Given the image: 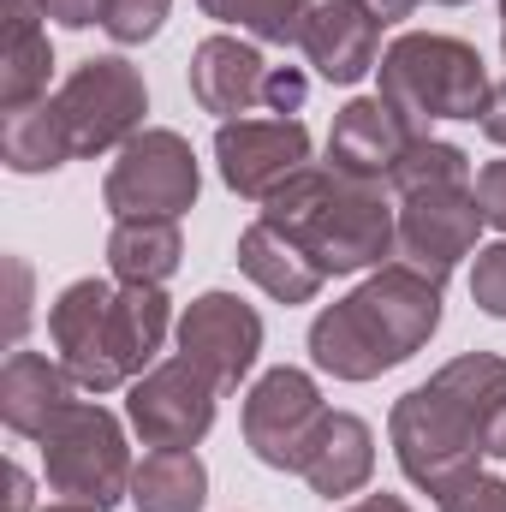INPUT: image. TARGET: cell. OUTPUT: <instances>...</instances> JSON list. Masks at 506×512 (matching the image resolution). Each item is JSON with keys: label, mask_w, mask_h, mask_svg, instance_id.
Here are the masks:
<instances>
[{"label": "cell", "mask_w": 506, "mask_h": 512, "mask_svg": "<svg viewBox=\"0 0 506 512\" xmlns=\"http://www.w3.org/2000/svg\"><path fill=\"white\" fill-rule=\"evenodd\" d=\"M506 399V358L495 352H465L441 364L435 376L393 399L387 435L399 453V471L423 495H453L465 477L483 471L489 459V423Z\"/></svg>", "instance_id": "cell-1"}, {"label": "cell", "mask_w": 506, "mask_h": 512, "mask_svg": "<svg viewBox=\"0 0 506 512\" xmlns=\"http://www.w3.org/2000/svg\"><path fill=\"white\" fill-rule=\"evenodd\" d=\"M435 328H441V280H429L411 262H387L310 322V364L334 382H376L381 370L423 352Z\"/></svg>", "instance_id": "cell-2"}, {"label": "cell", "mask_w": 506, "mask_h": 512, "mask_svg": "<svg viewBox=\"0 0 506 512\" xmlns=\"http://www.w3.org/2000/svg\"><path fill=\"white\" fill-rule=\"evenodd\" d=\"M262 221L286 233L322 274L381 268V256L399 251V215L381 197V179H352L340 167H304L286 179L262 203Z\"/></svg>", "instance_id": "cell-3"}, {"label": "cell", "mask_w": 506, "mask_h": 512, "mask_svg": "<svg viewBox=\"0 0 506 512\" xmlns=\"http://www.w3.org/2000/svg\"><path fill=\"white\" fill-rule=\"evenodd\" d=\"M376 72L381 102L411 131H429L435 120H483L489 96H495L483 54L471 42L435 36V30H405L399 42H387Z\"/></svg>", "instance_id": "cell-4"}, {"label": "cell", "mask_w": 506, "mask_h": 512, "mask_svg": "<svg viewBox=\"0 0 506 512\" xmlns=\"http://www.w3.org/2000/svg\"><path fill=\"white\" fill-rule=\"evenodd\" d=\"M42 447V471H48V489L60 501H78V507H120L131 501V453H126V429L108 405H72L54 417V429L36 441Z\"/></svg>", "instance_id": "cell-5"}, {"label": "cell", "mask_w": 506, "mask_h": 512, "mask_svg": "<svg viewBox=\"0 0 506 512\" xmlns=\"http://www.w3.org/2000/svg\"><path fill=\"white\" fill-rule=\"evenodd\" d=\"M197 185H203V173H197L191 143L167 126H149L108 167L102 203L114 221H179L197 203Z\"/></svg>", "instance_id": "cell-6"}, {"label": "cell", "mask_w": 506, "mask_h": 512, "mask_svg": "<svg viewBox=\"0 0 506 512\" xmlns=\"http://www.w3.org/2000/svg\"><path fill=\"white\" fill-rule=\"evenodd\" d=\"M54 108H60V126H66L72 155H102V149H126L131 137L143 131L149 90H143V72L131 60L102 54V60H84L60 84Z\"/></svg>", "instance_id": "cell-7"}, {"label": "cell", "mask_w": 506, "mask_h": 512, "mask_svg": "<svg viewBox=\"0 0 506 512\" xmlns=\"http://www.w3.org/2000/svg\"><path fill=\"white\" fill-rule=\"evenodd\" d=\"M215 399H221V382L191 364V358H167L155 364L149 376L131 382V429L143 435V447H197L215 423Z\"/></svg>", "instance_id": "cell-8"}, {"label": "cell", "mask_w": 506, "mask_h": 512, "mask_svg": "<svg viewBox=\"0 0 506 512\" xmlns=\"http://www.w3.org/2000/svg\"><path fill=\"white\" fill-rule=\"evenodd\" d=\"M477 233H483L477 185H429L399 197V262L423 268L441 286L459 268V256L477 251Z\"/></svg>", "instance_id": "cell-9"}, {"label": "cell", "mask_w": 506, "mask_h": 512, "mask_svg": "<svg viewBox=\"0 0 506 512\" xmlns=\"http://www.w3.org/2000/svg\"><path fill=\"white\" fill-rule=\"evenodd\" d=\"M322 417H328L322 387L310 382L304 370L280 364L245 399V441H251V453L268 471H298L310 441H316V429H322Z\"/></svg>", "instance_id": "cell-10"}, {"label": "cell", "mask_w": 506, "mask_h": 512, "mask_svg": "<svg viewBox=\"0 0 506 512\" xmlns=\"http://www.w3.org/2000/svg\"><path fill=\"white\" fill-rule=\"evenodd\" d=\"M215 161L239 197L268 203L286 179H298L310 167V131L298 120H221Z\"/></svg>", "instance_id": "cell-11"}, {"label": "cell", "mask_w": 506, "mask_h": 512, "mask_svg": "<svg viewBox=\"0 0 506 512\" xmlns=\"http://www.w3.org/2000/svg\"><path fill=\"white\" fill-rule=\"evenodd\" d=\"M256 352H262V316H256L245 298L203 292V298L185 304V316H179V358L203 364L221 382V393L251 376Z\"/></svg>", "instance_id": "cell-12"}, {"label": "cell", "mask_w": 506, "mask_h": 512, "mask_svg": "<svg viewBox=\"0 0 506 512\" xmlns=\"http://www.w3.org/2000/svg\"><path fill=\"white\" fill-rule=\"evenodd\" d=\"M108 304H114L108 280H72L54 298V310H48V334H54L60 364L90 393H114L120 387L114 364H108Z\"/></svg>", "instance_id": "cell-13"}, {"label": "cell", "mask_w": 506, "mask_h": 512, "mask_svg": "<svg viewBox=\"0 0 506 512\" xmlns=\"http://www.w3.org/2000/svg\"><path fill=\"white\" fill-rule=\"evenodd\" d=\"M298 48L328 84H358L364 72L381 66V24L358 0H316L310 18H304Z\"/></svg>", "instance_id": "cell-14"}, {"label": "cell", "mask_w": 506, "mask_h": 512, "mask_svg": "<svg viewBox=\"0 0 506 512\" xmlns=\"http://www.w3.org/2000/svg\"><path fill=\"white\" fill-rule=\"evenodd\" d=\"M411 137H423V131H411L381 96H358V102H346V108L334 114L328 167H340V173H352V179H387L393 161L411 149Z\"/></svg>", "instance_id": "cell-15"}, {"label": "cell", "mask_w": 506, "mask_h": 512, "mask_svg": "<svg viewBox=\"0 0 506 512\" xmlns=\"http://www.w3.org/2000/svg\"><path fill=\"white\" fill-rule=\"evenodd\" d=\"M72 405H78V382H72L66 364H54L42 352H12L6 358V370H0V417H6L12 435L42 441L54 429V417L72 411Z\"/></svg>", "instance_id": "cell-16"}, {"label": "cell", "mask_w": 506, "mask_h": 512, "mask_svg": "<svg viewBox=\"0 0 506 512\" xmlns=\"http://www.w3.org/2000/svg\"><path fill=\"white\" fill-rule=\"evenodd\" d=\"M262 84H268V66L251 42L239 36H209L197 42L191 54V96L203 114H221V120H239L262 108Z\"/></svg>", "instance_id": "cell-17"}, {"label": "cell", "mask_w": 506, "mask_h": 512, "mask_svg": "<svg viewBox=\"0 0 506 512\" xmlns=\"http://www.w3.org/2000/svg\"><path fill=\"white\" fill-rule=\"evenodd\" d=\"M370 471H376V435H370V423L352 417V411H328L322 429H316V441H310V453H304V465H298V477L316 495L334 501V495H358L370 483Z\"/></svg>", "instance_id": "cell-18"}, {"label": "cell", "mask_w": 506, "mask_h": 512, "mask_svg": "<svg viewBox=\"0 0 506 512\" xmlns=\"http://www.w3.org/2000/svg\"><path fill=\"white\" fill-rule=\"evenodd\" d=\"M167 322H173V304L161 286H114V304H108V364L120 387L143 376V364L161 352L167 340Z\"/></svg>", "instance_id": "cell-19"}, {"label": "cell", "mask_w": 506, "mask_h": 512, "mask_svg": "<svg viewBox=\"0 0 506 512\" xmlns=\"http://www.w3.org/2000/svg\"><path fill=\"white\" fill-rule=\"evenodd\" d=\"M239 268L251 274L274 304H310V298L322 292V280H328L310 256L298 251L286 233H274L268 221H251V227L239 233Z\"/></svg>", "instance_id": "cell-20"}, {"label": "cell", "mask_w": 506, "mask_h": 512, "mask_svg": "<svg viewBox=\"0 0 506 512\" xmlns=\"http://www.w3.org/2000/svg\"><path fill=\"white\" fill-rule=\"evenodd\" d=\"M185 256L179 221H114L108 233V268L120 286H167Z\"/></svg>", "instance_id": "cell-21"}, {"label": "cell", "mask_w": 506, "mask_h": 512, "mask_svg": "<svg viewBox=\"0 0 506 512\" xmlns=\"http://www.w3.org/2000/svg\"><path fill=\"white\" fill-rule=\"evenodd\" d=\"M131 501H137V512H203L209 471L191 447H155L131 471Z\"/></svg>", "instance_id": "cell-22"}, {"label": "cell", "mask_w": 506, "mask_h": 512, "mask_svg": "<svg viewBox=\"0 0 506 512\" xmlns=\"http://www.w3.org/2000/svg\"><path fill=\"white\" fill-rule=\"evenodd\" d=\"M0 155H6L12 173H54V167L72 161V143H66V126H60L54 96H42V102L6 114V126H0Z\"/></svg>", "instance_id": "cell-23"}, {"label": "cell", "mask_w": 506, "mask_h": 512, "mask_svg": "<svg viewBox=\"0 0 506 512\" xmlns=\"http://www.w3.org/2000/svg\"><path fill=\"white\" fill-rule=\"evenodd\" d=\"M48 72H54V48H48L42 24H36V30H6V60H0V108H6V114H18V108L42 102V96H48Z\"/></svg>", "instance_id": "cell-24"}, {"label": "cell", "mask_w": 506, "mask_h": 512, "mask_svg": "<svg viewBox=\"0 0 506 512\" xmlns=\"http://www.w3.org/2000/svg\"><path fill=\"white\" fill-rule=\"evenodd\" d=\"M387 185H393L399 197L429 191V185H471V155H465L459 143H441V137L423 131V137H411V149L393 161Z\"/></svg>", "instance_id": "cell-25"}, {"label": "cell", "mask_w": 506, "mask_h": 512, "mask_svg": "<svg viewBox=\"0 0 506 512\" xmlns=\"http://www.w3.org/2000/svg\"><path fill=\"white\" fill-rule=\"evenodd\" d=\"M209 18H221V24H239V30H251L256 42H298L304 36V18H310V6L316 0H197Z\"/></svg>", "instance_id": "cell-26"}, {"label": "cell", "mask_w": 506, "mask_h": 512, "mask_svg": "<svg viewBox=\"0 0 506 512\" xmlns=\"http://www.w3.org/2000/svg\"><path fill=\"white\" fill-rule=\"evenodd\" d=\"M167 12H173V0H108L102 30H108L120 48H137V42H149V36L167 24Z\"/></svg>", "instance_id": "cell-27"}, {"label": "cell", "mask_w": 506, "mask_h": 512, "mask_svg": "<svg viewBox=\"0 0 506 512\" xmlns=\"http://www.w3.org/2000/svg\"><path fill=\"white\" fill-rule=\"evenodd\" d=\"M471 298H477V310L506 316V239L477 251V268H471Z\"/></svg>", "instance_id": "cell-28"}, {"label": "cell", "mask_w": 506, "mask_h": 512, "mask_svg": "<svg viewBox=\"0 0 506 512\" xmlns=\"http://www.w3.org/2000/svg\"><path fill=\"white\" fill-rule=\"evenodd\" d=\"M441 512H506V483L489 477V471H477L453 495H441Z\"/></svg>", "instance_id": "cell-29"}, {"label": "cell", "mask_w": 506, "mask_h": 512, "mask_svg": "<svg viewBox=\"0 0 506 512\" xmlns=\"http://www.w3.org/2000/svg\"><path fill=\"white\" fill-rule=\"evenodd\" d=\"M304 96H310V78H304L298 66H268V84H262V108H268V114L292 120V114L304 108Z\"/></svg>", "instance_id": "cell-30"}, {"label": "cell", "mask_w": 506, "mask_h": 512, "mask_svg": "<svg viewBox=\"0 0 506 512\" xmlns=\"http://www.w3.org/2000/svg\"><path fill=\"white\" fill-rule=\"evenodd\" d=\"M477 203H483V221L506 233V161H489L477 173Z\"/></svg>", "instance_id": "cell-31"}, {"label": "cell", "mask_w": 506, "mask_h": 512, "mask_svg": "<svg viewBox=\"0 0 506 512\" xmlns=\"http://www.w3.org/2000/svg\"><path fill=\"white\" fill-rule=\"evenodd\" d=\"M6 274H12V310H6V328H12V340L24 334V322H30V268L12 256L6 262Z\"/></svg>", "instance_id": "cell-32"}, {"label": "cell", "mask_w": 506, "mask_h": 512, "mask_svg": "<svg viewBox=\"0 0 506 512\" xmlns=\"http://www.w3.org/2000/svg\"><path fill=\"white\" fill-rule=\"evenodd\" d=\"M102 12H108V0H48V18H60L66 30H90V24H102Z\"/></svg>", "instance_id": "cell-33"}, {"label": "cell", "mask_w": 506, "mask_h": 512, "mask_svg": "<svg viewBox=\"0 0 506 512\" xmlns=\"http://www.w3.org/2000/svg\"><path fill=\"white\" fill-rule=\"evenodd\" d=\"M36 495H30V471L24 465H6V512H30Z\"/></svg>", "instance_id": "cell-34"}, {"label": "cell", "mask_w": 506, "mask_h": 512, "mask_svg": "<svg viewBox=\"0 0 506 512\" xmlns=\"http://www.w3.org/2000/svg\"><path fill=\"white\" fill-rule=\"evenodd\" d=\"M483 131H489V143H501V149H506V84H495V96H489Z\"/></svg>", "instance_id": "cell-35"}, {"label": "cell", "mask_w": 506, "mask_h": 512, "mask_svg": "<svg viewBox=\"0 0 506 512\" xmlns=\"http://www.w3.org/2000/svg\"><path fill=\"white\" fill-rule=\"evenodd\" d=\"M358 6H364L376 24H399V18H411V12H417V0H358Z\"/></svg>", "instance_id": "cell-36"}, {"label": "cell", "mask_w": 506, "mask_h": 512, "mask_svg": "<svg viewBox=\"0 0 506 512\" xmlns=\"http://www.w3.org/2000/svg\"><path fill=\"white\" fill-rule=\"evenodd\" d=\"M489 459H506V399L495 411V423H489Z\"/></svg>", "instance_id": "cell-37"}, {"label": "cell", "mask_w": 506, "mask_h": 512, "mask_svg": "<svg viewBox=\"0 0 506 512\" xmlns=\"http://www.w3.org/2000/svg\"><path fill=\"white\" fill-rule=\"evenodd\" d=\"M346 512H411L399 495H370V501H358V507H346Z\"/></svg>", "instance_id": "cell-38"}, {"label": "cell", "mask_w": 506, "mask_h": 512, "mask_svg": "<svg viewBox=\"0 0 506 512\" xmlns=\"http://www.w3.org/2000/svg\"><path fill=\"white\" fill-rule=\"evenodd\" d=\"M48 512H96V507H78V501H54Z\"/></svg>", "instance_id": "cell-39"}, {"label": "cell", "mask_w": 506, "mask_h": 512, "mask_svg": "<svg viewBox=\"0 0 506 512\" xmlns=\"http://www.w3.org/2000/svg\"><path fill=\"white\" fill-rule=\"evenodd\" d=\"M501 42H506V0H501Z\"/></svg>", "instance_id": "cell-40"}, {"label": "cell", "mask_w": 506, "mask_h": 512, "mask_svg": "<svg viewBox=\"0 0 506 512\" xmlns=\"http://www.w3.org/2000/svg\"><path fill=\"white\" fill-rule=\"evenodd\" d=\"M441 6H465V0H441Z\"/></svg>", "instance_id": "cell-41"}]
</instances>
